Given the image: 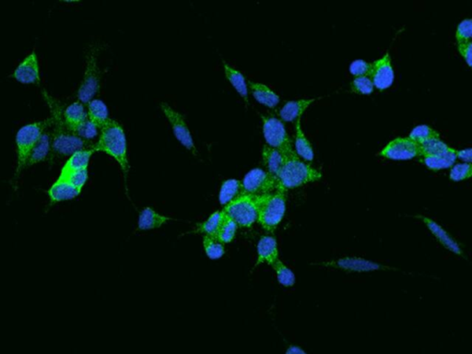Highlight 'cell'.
I'll return each mask as SVG.
<instances>
[{"instance_id": "6da1fadb", "label": "cell", "mask_w": 472, "mask_h": 354, "mask_svg": "<svg viewBox=\"0 0 472 354\" xmlns=\"http://www.w3.org/2000/svg\"><path fill=\"white\" fill-rule=\"evenodd\" d=\"M44 98L49 107L50 122L53 127L52 135V151L50 159L64 158L71 156L77 151L90 150L93 148L92 141H84L68 130L64 120L63 107L58 100L53 98L47 91H44Z\"/></svg>"}, {"instance_id": "7a4b0ae2", "label": "cell", "mask_w": 472, "mask_h": 354, "mask_svg": "<svg viewBox=\"0 0 472 354\" xmlns=\"http://www.w3.org/2000/svg\"><path fill=\"white\" fill-rule=\"evenodd\" d=\"M93 150L102 151L115 159L122 172L127 185V176L129 172V156H127V142L124 128L116 120L111 119L101 128L98 141L93 144Z\"/></svg>"}, {"instance_id": "3957f363", "label": "cell", "mask_w": 472, "mask_h": 354, "mask_svg": "<svg viewBox=\"0 0 472 354\" xmlns=\"http://www.w3.org/2000/svg\"><path fill=\"white\" fill-rule=\"evenodd\" d=\"M278 190L287 191L322 178V174L300 159L297 153L287 157L277 176Z\"/></svg>"}, {"instance_id": "277c9868", "label": "cell", "mask_w": 472, "mask_h": 354, "mask_svg": "<svg viewBox=\"0 0 472 354\" xmlns=\"http://www.w3.org/2000/svg\"><path fill=\"white\" fill-rule=\"evenodd\" d=\"M50 125V119L48 118L45 121L31 123L19 128L15 139L17 167L14 180L18 179L22 171L26 167L31 153L41 138L42 133Z\"/></svg>"}, {"instance_id": "5b68a950", "label": "cell", "mask_w": 472, "mask_h": 354, "mask_svg": "<svg viewBox=\"0 0 472 354\" xmlns=\"http://www.w3.org/2000/svg\"><path fill=\"white\" fill-rule=\"evenodd\" d=\"M286 191L281 190L260 196L258 222L266 232L274 233L283 221L286 213Z\"/></svg>"}, {"instance_id": "8992f818", "label": "cell", "mask_w": 472, "mask_h": 354, "mask_svg": "<svg viewBox=\"0 0 472 354\" xmlns=\"http://www.w3.org/2000/svg\"><path fill=\"white\" fill-rule=\"evenodd\" d=\"M99 48L92 47L87 52L86 70L78 91V99L82 104H89L101 88L102 72L98 65Z\"/></svg>"}, {"instance_id": "52a82bcc", "label": "cell", "mask_w": 472, "mask_h": 354, "mask_svg": "<svg viewBox=\"0 0 472 354\" xmlns=\"http://www.w3.org/2000/svg\"><path fill=\"white\" fill-rule=\"evenodd\" d=\"M260 196L243 193L223 208V213L234 220L239 227L250 228L258 222Z\"/></svg>"}, {"instance_id": "ba28073f", "label": "cell", "mask_w": 472, "mask_h": 354, "mask_svg": "<svg viewBox=\"0 0 472 354\" xmlns=\"http://www.w3.org/2000/svg\"><path fill=\"white\" fill-rule=\"evenodd\" d=\"M261 118L263 121V134L267 145L278 148L287 155L297 153L292 148V139L287 133L285 125L281 119L269 115L262 116Z\"/></svg>"}, {"instance_id": "9c48e42d", "label": "cell", "mask_w": 472, "mask_h": 354, "mask_svg": "<svg viewBox=\"0 0 472 354\" xmlns=\"http://www.w3.org/2000/svg\"><path fill=\"white\" fill-rule=\"evenodd\" d=\"M242 182L244 193L250 195L263 196L278 190L277 177L261 168H255L250 171L244 176Z\"/></svg>"}, {"instance_id": "30bf717a", "label": "cell", "mask_w": 472, "mask_h": 354, "mask_svg": "<svg viewBox=\"0 0 472 354\" xmlns=\"http://www.w3.org/2000/svg\"><path fill=\"white\" fill-rule=\"evenodd\" d=\"M161 108L164 116H166L171 125H172L173 134H175L176 139L187 150L192 153L193 155L198 156V150L196 148L191 132H190L189 128L187 127L184 116L182 114L178 113V111L173 109L166 102H162Z\"/></svg>"}, {"instance_id": "8fae6325", "label": "cell", "mask_w": 472, "mask_h": 354, "mask_svg": "<svg viewBox=\"0 0 472 354\" xmlns=\"http://www.w3.org/2000/svg\"><path fill=\"white\" fill-rule=\"evenodd\" d=\"M320 265L327 268H338V270L347 271V272L363 273L391 270V268L378 264L377 262L362 258H355V256H344V258L333 259V261L322 262Z\"/></svg>"}, {"instance_id": "7c38bea8", "label": "cell", "mask_w": 472, "mask_h": 354, "mask_svg": "<svg viewBox=\"0 0 472 354\" xmlns=\"http://www.w3.org/2000/svg\"><path fill=\"white\" fill-rule=\"evenodd\" d=\"M380 155L391 160L404 161L420 157V145L412 141L409 137L407 138H397L389 142L380 153Z\"/></svg>"}, {"instance_id": "4fadbf2b", "label": "cell", "mask_w": 472, "mask_h": 354, "mask_svg": "<svg viewBox=\"0 0 472 354\" xmlns=\"http://www.w3.org/2000/svg\"><path fill=\"white\" fill-rule=\"evenodd\" d=\"M370 77L375 87L379 91L386 90L393 84L395 73L389 53L372 63Z\"/></svg>"}, {"instance_id": "5bb4252c", "label": "cell", "mask_w": 472, "mask_h": 354, "mask_svg": "<svg viewBox=\"0 0 472 354\" xmlns=\"http://www.w3.org/2000/svg\"><path fill=\"white\" fill-rule=\"evenodd\" d=\"M13 78L22 84H40L38 59L36 52L30 54L18 66L13 73Z\"/></svg>"}, {"instance_id": "9a60e30c", "label": "cell", "mask_w": 472, "mask_h": 354, "mask_svg": "<svg viewBox=\"0 0 472 354\" xmlns=\"http://www.w3.org/2000/svg\"><path fill=\"white\" fill-rule=\"evenodd\" d=\"M415 218L422 220L423 224L427 226L429 231L433 233V236L436 237L437 241H439L443 247L450 251V252L456 254L457 256H464V255H463L462 245H459V243L457 242L456 240L449 235V233L446 232L441 225L437 224L436 222L428 218V217L420 215L415 216Z\"/></svg>"}, {"instance_id": "2e32d148", "label": "cell", "mask_w": 472, "mask_h": 354, "mask_svg": "<svg viewBox=\"0 0 472 354\" xmlns=\"http://www.w3.org/2000/svg\"><path fill=\"white\" fill-rule=\"evenodd\" d=\"M258 259L255 268L261 264L272 266L280 261L277 240L272 236H263L258 243Z\"/></svg>"}, {"instance_id": "e0dca14e", "label": "cell", "mask_w": 472, "mask_h": 354, "mask_svg": "<svg viewBox=\"0 0 472 354\" xmlns=\"http://www.w3.org/2000/svg\"><path fill=\"white\" fill-rule=\"evenodd\" d=\"M81 192V190L73 187L72 185L59 179L56 180L52 187L49 188V190L47 191L50 205L71 201V199H76Z\"/></svg>"}, {"instance_id": "ac0fdd59", "label": "cell", "mask_w": 472, "mask_h": 354, "mask_svg": "<svg viewBox=\"0 0 472 354\" xmlns=\"http://www.w3.org/2000/svg\"><path fill=\"white\" fill-rule=\"evenodd\" d=\"M170 217L162 215L153 208L147 207L139 213L138 220L139 231H152L159 229L167 222L172 221Z\"/></svg>"}, {"instance_id": "d6986e66", "label": "cell", "mask_w": 472, "mask_h": 354, "mask_svg": "<svg viewBox=\"0 0 472 354\" xmlns=\"http://www.w3.org/2000/svg\"><path fill=\"white\" fill-rule=\"evenodd\" d=\"M64 120L68 130L74 132L79 127L89 119L88 111L81 102H75L64 109Z\"/></svg>"}, {"instance_id": "ffe728a7", "label": "cell", "mask_w": 472, "mask_h": 354, "mask_svg": "<svg viewBox=\"0 0 472 354\" xmlns=\"http://www.w3.org/2000/svg\"><path fill=\"white\" fill-rule=\"evenodd\" d=\"M457 159V151L452 148L448 153L437 155L420 156V162L432 171H439L450 168Z\"/></svg>"}, {"instance_id": "44dd1931", "label": "cell", "mask_w": 472, "mask_h": 354, "mask_svg": "<svg viewBox=\"0 0 472 354\" xmlns=\"http://www.w3.org/2000/svg\"><path fill=\"white\" fill-rule=\"evenodd\" d=\"M287 154L283 151L278 150V148H272L266 145L264 146L262 151V158L264 164L268 169V172L272 176L277 177L280 174L281 170L283 169L284 162H285Z\"/></svg>"}, {"instance_id": "7402d4cb", "label": "cell", "mask_w": 472, "mask_h": 354, "mask_svg": "<svg viewBox=\"0 0 472 354\" xmlns=\"http://www.w3.org/2000/svg\"><path fill=\"white\" fill-rule=\"evenodd\" d=\"M51 151H52V138H51L49 131L45 130L31 153L26 167H33L34 164L45 161L48 157L51 156Z\"/></svg>"}, {"instance_id": "603a6c76", "label": "cell", "mask_w": 472, "mask_h": 354, "mask_svg": "<svg viewBox=\"0 0 472 354\" xmlns=\"http://www.w3.org/2000/svg\"><path fill=\"white\" fill-rule=\"evenodd\" d=\"M249 87L251 90L254 98L260 104L265 105L267 107L274 108L280 102V96L265 84L249 81Z\"/></svg>"}, {"instance_id": "cb8c5ba5", "label": "cell", "mask_w": 472, "mask_h": 354, "mask_svg": "<svg viewBox=\"0 0 472 354\" xmlns=\"http://www.w3.org/2000/svg\"><path fill=\"white\" fill-rule=\"evenodd\" d=\"M314 102L315 99H301L297 100V101L287 102L278 111V115L283 121H294V120L299 119L304 111Z\"/></svg>"}, {"instance_id": "d4e9b609", "label": "cell", "mask_w": 472, "mask_h": 354, "mask_svg": "<svg viewBox=\"0 0 472 354\" xmlns=\"http://www.w3.org/2000/svg\"><path fill=\"white\" fill-rule=\"evenodd\" d=\"M95 151L93 148L77 151L68 158L66 164L62 168L61 176L68 175L77 171L88 169L91 158Z\"/></svg>"}, {"instance_id": "484cf974", "label": "cell", "mask_w": 472, "mask_h": 354, "mask_svg": "<svg viewBox=\"0 0 472 354\" xmlns=\"http://www.w3.org/2000/svg\"><path fill=\"white\" fill-rule=\"evenodd\" d=\"M243 193V182L237 179H228L221 185L219 201L221 205L226 207Z\"/></svg>"}, {"instance_id": "4316f807", "label": "cell", "mask_w": 472, "mask_h": 354, "mask_svg": "<svg viewBox=\"0 0 472 354\" xmlns=\"http://www.w3.org/2000/svg\"><path fill=\"white\" fill-rule=\"evenodd\" d=\"M295 151L304 161L312 162L314 160V151L308 139L304 135L301 127V118L295 123Z\"/></svg>"}, {"instance_id": "83f0119b", "label": "cell", "mask_w": 472, "mask_h": 354, "mask_svg": "<svg viewBox=\"0 0 472 354\" xmlns=\"http://www.w3.org/2000/svg\"><path fill=\"white\" fill-rule=\"evenodd\" d=\"M88 116L98 128H102L109 121V113L104 101L100 99H93L88 104Z\"/></svg>"}, {"instance_id": "f1b7e54d", "label": "cell", "mask_w": 472, "mask_h": 354, "mask_svg": "<svg viewBox=\"0 0 472 354\" xmlns=\"http://www.w3.org/2000/svg\"><path fill=\"white\" fill-rule=\"evenodd\" d=\"M223 68L224 71H226V78L230 82V84L240 94L244 102L249 105V88H247L246 78H244L243 74L226 62H223Z\"/></svg>"}, {"instance_id": "f546056e", "label": "cell", "mask_w": 472, "mask_h": 354, "mask_svg": "<svg viewBox=\"0 0 472 354\" xmlns=\"http://www.w3.org/2000/svg\"><path fill=\"white\" fill-rule=\"evenodd\" d=\"M224 218L223 210L215 211L207 219V221L198 225L195 232L201 235L215 237L220 229L221 222Z\"/></svg>"}, {"instance_id": "4dcf8cb0", "label": "cell", "mask_w": 472, "mask_h": 354, "mask_svg": "<svg viewBox=\"0 0 472 354\" xmlns=\"http://www.w3.org/2000/svg\"><path fill=\"white\" fill-rule=\"evenodd\" d=\"M238 228L239 226L234 220L224 213L223 221L221 222L220 229H219L214 238L217 239L221 244H229L235 239Z\"/></svg>"}, {"instance_id": "1f68e13d", "label": "cell", "mask_w": 472, "mask_h": 354, "mask_svg": "<svg viewBox=\"0 0 472 354\" xmlns=\"http://www.w3.org/2000/svg\"><path fill=\"white\" fill-rule=\"evenodd\" d=\"M409 138L416 142L417 144L422 145L425 142L430 141V139L440 138V135L436 130L429 127V125H419L411 131Z\"/></svg>"}, {"instance_id": "d6a6232c", "label": "cell", "mask_w": 472, "mask_h": 354, "mask_svg": "<svg viewBox=\"0 0 472 354\" xmlns=\"http://www.w3.org/2000/svg\"><path fill=\"white\" fill-rule=\"evenodd\" d=\"M203 247L207 258L216 261L220 259L226 253L224 245L219 242L214 237L203 236Z\"/></svg>"}, {"instance_id": "836d02e7", "label": "cell", "mask_w": 472, "mask_h": 354, "mask_svg": "<svg viewBox=\"0 0 472 354\" xmlns=\"http://www.w3.org/2000/svg\"><path fill=\"white\" fill-rule=\"evenodd\" d=\"M274 270L278 282L284 287H292L295 284L294 273L283 262L278 261L272 266Z\"/></svg>"}, {"instance_id": "e575fe53", "label": "cell", "mask_w": 472, "mask_h": 354, "mask_svg": "<svg viewBox=\"0 0 472 354\" xmlns=\"http://www.w3.org/2000/svg\"><path fill=\"white\" fill-rule=\"evenodd\" d=\"M420 156L437 155V154L448 153L452 148L446 142L441 141L440 138L430 139V141L420 145Z\"/></svg>"}, {"instance_id": "d590c367", "label": "cell", "mask_w": 472, "mask_h": 354, "mask_svg": "<svg viewBox=\"0 0 472 354\" xmlns=\"http://www.w3.org/2000/svg\"><path fill=\"white\" fill-rule=\"evenodd\" d=\"M471 177H472V164L470 162L455 164L451 167L450 174H449V178L455 182L463 181Z\"/></svg>"}, {"instance_id": "8d00e7d4", "label": "cell", "mask_w": 472, "mask_h": 354, "mask_svg": "<svg viewBox=\"0 0 472 354\" xmlns=\"http://www.w3.org/2000/svg\"><path fill=\"white\" fill-rule=\"evenodd\" d=\"M375 84L370 76L357 77L352 82V91L355 93L368 95L375 90Z\"/></svg>"}, {"instance_id": "74e56055", "label": "cell", "mask_w": 472, "mask_h": 354, "mask_svg": "<svg viewBox=\"0 0 472 354\" xmlns=\"http://www.w3.org/2000/svg\"><path fill=\"white\" fill-rule=\"evenodd\" d=\"M58 179L68 182V184L72 185L73 187L81 191L87 183L88 169L77 171V172L68 174V175L59 176Z\"/></svg>"}, {"instance_id": "f35d334b", "label": "cell", "mask_w": 472, "mask_h": 354, "mask_svg": "<svg viewBox=\"0 0 472 354\" xmlns=\"http://www.w3.org/2000/svg\"><path fill=\"white\" fill-rule=\"evenodd\" d=\"M456 39L457 45L472 41V18L459 22L457 27Z\"/></svg>"}, {"instance_id": "ab89813d", "label": "cell", "mask_w": 472, "mask_h": 354, "mask_svg": "<svg viewBox=\"0 0 472 354\" xmlns=\"http://www.w3.org/2000/svg\"><path fill=\"white\" fill-rule=\"evenodd\" d=\"M98 130L99 128L88 119L81 127L77 128L73 134H75L79 138L84 139V141H92L98 136Z\"/></svg>"}, {"instance_id": "60d3db41", "label": "cell", "mask_w": 472, "mask_h": 354, "mask_svg": "<svg viewBox=\"0 0 472 354\" xmlns=\"http://www.w3.org/2000/svg\"><path fill=\"white\" fill-rule=\"evenodd\" d=\"M372 63L365 61L363 59L354 60L349 65V72L355 78L357 77L370 76L372 72Z\"/></svg>"}, {"instance_id": "b9f144b4", "label": "cell", "mask_w": 472, "mask_h": 354, "mask_svg": "<svg viewBox=\"0 0 472 354\" xmlns=\"http://www.w3.org/2000/svg\"><path fill=\"white\" fill-rule=\"evenodd\" d=\"M457 49L472 70V41L457 45Z\"/></svg>"}, {"instance_id": "7bdbcfd3", "label": "cell", "mask_w": 472, "mask_h": 354, "mask_svg": "<svg viewBox=\"0 0 472 354\" xmlns=\"http://www.w3.org/2000/svg\"><path fill=\"white\" fill-rule=\"evenodd\" d=\"M457 159L472 164V148L457 151Z\"/></svg>"}, {"instance_id": "ee69618b", "label": "cell", "mask_w": 472, "mask_h": 354, "mask_svg": "<svg viewBox=\"0 0 472 354\" xmlns=\"http://www.w3.org/2000/svg\"><path fill=\"white\" fill-rule=\"evenodd\" d=\"M285 354H308L302 349L300 346H297V345H291V346H289L287 348Z\"/></svg>"}]
</instances>
